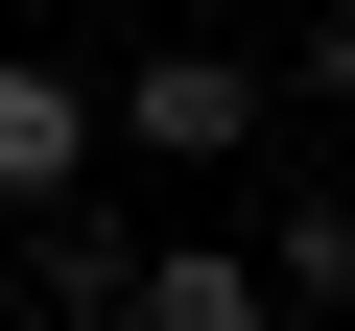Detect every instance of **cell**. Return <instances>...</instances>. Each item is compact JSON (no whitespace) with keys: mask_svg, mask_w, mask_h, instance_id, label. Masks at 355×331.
Segmentation results:
<instances>
[{"mask_svg":"<svg viewBox=\"0 0 355 331\" xmlns=\"http://www.w3.org/2000/svg\"><path fill=\"white\" fill-rule=\"evenodd\" d=\"M237 260H261L308 331H355V190H284V237H237Z\"/></svg>","mask_w":355,"mask_h":331,"instance_id":"4","label":"cell"},{"mask_svg":"<svg viewBox=\"0 0 355 331\" xmlns=\"http://www.w3.org/2000/svg\"><path fill=\"white\" fill-rule=\"evenodd\" d=\"M284 95H355V0H308V48H284Z\"/></svg>","mask_w":355,"mask_h":331,"instance_id":"5","label":"cell"},{"mask_svg":"<svg viewBox=\"0 0 355 331\" xmlns=\"http://www.w3.org/2000/svg\"><path fill=\"white\" fill-rule=\"evenodd\" d=\"M119 331H284V284H261L237 237H142V260H119Z\"/></svg>","mask_w":355,"mask_h":331,"instance_id":"3","label":"cell"},{"mask_svg":"<svg viewBox=\"0 0 355 331\" xmlns=\"http://www.w3.org/2000/svg\"><path fill=\"white\" fill-rule=\"evenodd\" d=\"M95 118H119V142H142V166H237V142H261V118H284V95H261V71H237V48H142V71H119V95H95Z\"/></svg>","mask_w":355,"mask_h":331,"instance_id":"1","label":"cell"},{"mask_svg":"<svg viewBox=\"0 0 355 331\" xmlns=\"http://www.w3.org/2000/svg\"><path fill=\"white\" fill-rule=\"evenodd\" d=\"M71 166H95V71H48V48H0V213H71Z\"/></svg>","mask_w":355,"mask_h":331,"instance_id":"2","label":"cell"}]
</instances>
